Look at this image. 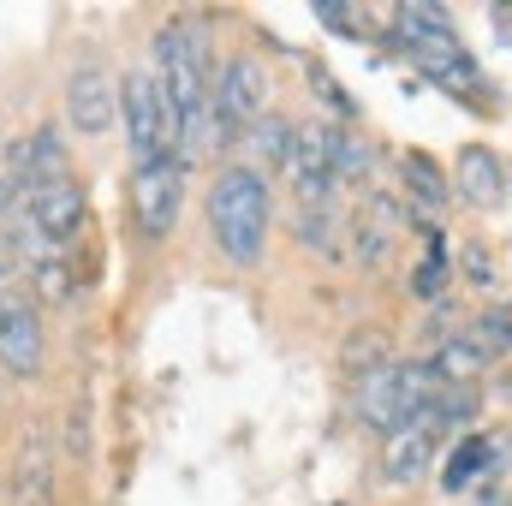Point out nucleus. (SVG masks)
Instances as JSON below:
<instances>
[{
	"label": "nucleus",
	"instance_id": "f257e3e1",
	"mask_svg": "<svg viewBox=\"0 0 512 506\" xmlns=\"http://www.w3.org/2000/svg\"><path fill=\"white\" fill-rule=\"evenodd\" d=\"M209 227H215V245L233 262L262 256V239H268V185H262V173L227 167L209 185Z\"/></svg>",
	"mask_w": 512,
	"mask_h": 506
},
{
	"label": "nucleus",
	"instance_id": "f03ea898",
	"mask_svg": "<svg viewBox=\"0 0 512 506\" xmlns=\"http://www.w3.org/2000/svg\"><path fill=\"white\" fill-rule=\"evenodd\" d=\"M393 18H399V42H405L411 66H417L423 78H435V84L453 90V96H477L483 72L465 60V48H459V36H453V24H447L441 6H399Z\"/></svg>",
	"mask_w": 512,
	"mask_h": 506
},
{
	"label": "nucleus",
	"instance_id": "7ed1b4c3",
	"mask_svg": "<svg viewBox=\"0 0 512 506\" xmlns=\"http://www.w3.org/2000/svg\"><path fill=\"white\" fill-rule=\"evenodd\" d=\"M179 203H185V167L173 155L137 167V179H131V215H137L143 239H167L179 227Z\"/></svg>",
	"mask_w": 512,
	"mask_h": 506
},
{
	"label": "nucleus",
	"instance_id": "20e7f679",
	"mask_svg": "<svg viewBox=\"0 0 512 506\" xmlns=\"http://www.w3.org/2000/svg\"><path fill=\"white\" fill-rule=\"evenodd\" d=\"M286 173H292V191H298L304 209H322V203H328V191H334V126H328V120L292 126Z\"/></svg>",
	"mask_w": 512,
	"mask_h": 506
},
{
	"label": "nucleus",
	"instance_id": "39448f33",
	"mask_svg": "<svg viewBox=\"0 0 512 506\" xmlns=\"http://www.w3.org/2000/svg\"><path fill=\"white\" fill-rule=\"evenodd\" d=\"M120 120H126V143L137 155V167L167 155V143H161V90H155L149 72H126L120 78Z\"/></svg>",
	"mask_w": 512,
	"mask_h": 506
},
{
	"label": "nucleus",
	"instance_id": "423d86ee",
	"mask_svg": "<svg viewBox=\"0 0 512 506\" xmlns=\"http://www.w3.org/2000/svg\"><path fill=\"white\" fill-rule=\"evenodd\" d=\"M114 114H120V84H114V72L108 66H78L72 78H66V120L78 137H102V131L114 126Z\"/></svg>",
	"mask_w": 512,
	"mask_h": 506
},
{
	"label": "nucleus",
	"instance_id": "0eeeda50",
	"mask_svg": "<svg viewBox=\"0 0 512 506\" xmlns=\"http://www.w3.org/2000/svg\"><path fill=\"white\" fill-rule=\"evenodd\" d=\"M24 197H30V221H36V233H42L48 245L78 239L84 221H90V197H84L78 179H48V185H36V191H24Z\"/></svg>",
	"mask_w": 512,
	"mask_h": 506
},
{
	"label": "nucleus",
	"instance_id": "6e6552de",
	"mask_svg": "<svg viewBox=\"0 0 512 506\" xmlns=\"http://www.w3.org/2000/svg\"><path fill=\"white\" fill-rule=\"evenodd\" d=\"M233 126L245 137V126H256L262 114H268V78H262V66H256L251 54H233L227 66H221V84H215V96H209Z\"/></svg>",
	"mask_w": 512,
	"mask_h": 506
},
{
	"label": "nucleus",
	"instance_id": "1a4fd4ad",
	"mask_svg": "<svg viewBox=\"0 0 512 506\" xmlns=\"http://www.w3.org/2000/svg\"><path fill=\"white\" fill-rule=\"evenodd\" d=\"M453 191L471 203V209H501L507 203V167L489 143H465L459 149V167H453Z\"/></svg>",
	"mask_w": 512,
	"mask_h": 506
},
{
	"label": "nucleus",
	"instance_id": "9d476101",
	"mask_svg": "<svg viewBox=\"0 0 512 506\" xmlns=\"http://www.w3.org/2000/svg\"><path fill=\"white\" fill-rule=\"evenodd\" d=\"M6 161H12V185H24V191H36V185H48V179H66V143H60L54 126L18 137V143L6 149Z\"/></svg>",
	"mask_w": 512,
	"mask_h": 506
},
{
	"label": "nucleus",
	"instance_id": "9b49d317",
	"mask_svg": "<svg viewBox=\"0 0 512 506\" xmlns=\"http://www.w3.org/2000/svg\"><path fill=\"white\" fill-rule=\"evenodd\" d=\"M0 370L6 376H36L42 370V322L30 304H12L0 316Z\"/></svg>",
	"mask_w": 512,
	"mask_h": 506
},
{
	"label": "nucleus",
	"instance_id": "f8f14e48",
	"mask_svg": "<svg viewBox=\"0 0 512 506\" xmlns=\"http://www.w3.org/2000/svg\"><path fill=\"white\" fill-rule=\"evenodd\" d=\"M12 506H54V453L42 435H24L18 441V459H12Z\"/></svg>",
	"mask_w": 512,
	"mask_h": 506
},
{
	"label": "nucleus",
	"instance_id": "ddd939ff",
	"mask_svg": "<svg viewBox=\"0 0 512 506\" xmlns=\"http://www.w3.org/2000/svg\"><path fill=\"white\" fill-rule=\"evenodd\" d=\"M495 459H501V441H495V435H465V441L447 453L441 489H447V495H465L477 477H489V471H495Z\"/></svg>",
	"mask_w": 512,
	"mask_h": 506
},
{
	"label": "nucleus",
	"instance_id": "4468645a",
	"mask_svg": "<svg viewBox=\"0 0 512 506\" xmlns=\"http://www.w3.org/2000/svg\"><path fill=\"white\" fill-rule=\"evenodd\" d=\"M358 423H364L370 435H382V441L399 429V387H393V364L358 381Z\"/></svg>",
	"mask_w": 512,
	"mask_h": 506
},
{
	"label": "nucleus",
	"instance_id": "2eb2a0df",
	"mask_svg": "<svg viewBox=\"0 0 512 506\" xmlns=\"http://www.w3.org/2000/svg\"><path fill=\"white\" fill-rule=\"evenodd\" d=\"M399 173H405V197H411L417 209H429V215H435V209H447V203H453V185H447V173H441L429 155H417V149H411V155L399 161Z\"/></svg>",
	"mask_w": 512,
	"mask_h": 506
},
{
	"label": "nucleus",
	"instance_id": "dca6fc26",
	"mask_svg": "<svg viewBox=\"0 0 512 506\" xmlns=\"http://www.w3.org/2000/svg\"><path fill=\"white\" fill-rule=\"evenodd\" d=\"M387 483H417L423 477V465H429V429H417V423H405V429H393L387 435Z\"/></svg>",
	"mask_w": 512,
	"mask_h": 506
},
{
	"label": "nucleus",
	"instance_id": "f3484780",
	"mask_svg": "<svg viewBox=\"0 0 512 506\" xmlns=\"http://www.w3.org/2000/svg\"><path fill=\"white\" fill-rule=\"evenodd\" d=\"M393 233H399V203L393 197H370L364 215H358V256L364 262H382L387 245H393Z\"/></svg>",
	"mask_w": 512,
	"mask_h": 506
},
{
	"label": "nucleus",
	"instance_id": "a211bd4d",
	"mask_svg": "<svg viewBox=\"0 0 512 506\" xmlns=\"http://www.w3.org/2000/svg\"><path fill=\"white\" fill-rule=\"evenodd\" d=\"M245 149H251L256 167H286V155H292V120L262 114L256 126H245ZM256 167H251V173H256Z\"/></svg>",
	"mask_w": 512,
	"mask_h": 506
},
{
	"label": "nucleus",
	"instance_id": "6ab92c4d",
	"mask_svg": "<svg viewBox=\"0 0 512 506\" xmlns=\"http://www.w3.org/2000/svg\"><path fill=\"white\" fill-rule=\"evenodd\" d=\"M393 364V346H387L382 328H358V334H346V346H340V370H352V376H376Z\"/></svg>",
	"mask_w": 512,
	"mask_h": 506
},
{
	"label": "nucleus",
	"instance_id": "aec40b11",
	"mask_svg": "<svg viewBox=\"0 0 512 506\" xmlns=\"http://www.w3.org/2000/svg\"><path fill=\"white\" fill-rule=\"evenodd\" d=\"M435 376H441V387H471V381L483 376V352L471 340H447L435 352Z\"/></svg>",
	"mask_w": 512,
	"mask_h": 506
},
{
	"label": "nucleus",
	"instance_id": "412c9836",
	"mask_svg": "<svg viewBox=\"0 0 512 506\" xmlns=\"http://www.w3.org/2000/svg\"><path fill=\"white\" fill-rule=\"evenodd\" d=\"M30 280H36V292H42V304H66L72 298V268H66V256H54V251H42L36 256V268H30Z\"/></svg>",
	"mask_w": 512,
	"mask_h": 506
},
{
	"label": "nucleus",
	"instance_id": "4be33fe9",
	"mask_svg": "<svg viewBox=\"0 0 512 506\" xmlns=\"http://www.w3.org/2000/svg\"><path fill=\"white\" fill-rule=\"evenodd\" d=\"M364 173H370V149H364L352 131H334V179L364 185Z\"/></svg>",
	"mask_w": 512,
	"mask_h": 506
},
{
	"label": "nucleus",
	"instance_id": "5701e85b",
	"mask_svg": "<svg viewBox=\"0 0 512 506\" xmlns=\"http://www.w3.org/2000/svg\"><path fill=\"white\" fill-rule=\"evenodd\" d=\"M477 352H512V310L501 304H489L483 316H477V340H471Z\"/></svg>",
	"mask_w": 512,
	"mask_h": 506
},
{
	"label": "nucleus",
	"instance_id": "b1692460",
	"mask_svg": "<svg viewBox=\"0 0 512 506\" xmlns=\"http://www.w3.org/2000/svg\"><path fill=\"white\" fill-rule=\"evenodd\" d=\"M459 268H465L471 286H495V262H489L483 245H459Z\"/></svg>",
	"mask_w": 512,
	"mask_h": 506
},
{
	"label": "nucleus",
	"instance_id": "393cba45",
	"mask_svg": "<svg viewBox=\"0 0 512 506\" xmlns=\"http://www.w3.org/2000/svg\"><path fill=\"white\" fill-rule=\"evenodd\" d=\"M316 24H322V30H334V36H346V42L364 30V18H358L352 6H316Z\"/></svg>",
	"mask_w": 512,
	"mask_h": 506
},
{
	"label": "nucleus",
	"instance_id": "a878e982",
	"mask_svg": "<svg viewBox=\"0 0 512 506\" xmlns=\"http://www.w3.org/2000/svg\"><path fill=\"white\" fill-rule=\"evenodd\" d=\"M334 221H328V209H304V221H298V239L304 245H316V251H328L334 245V233H328Z\"/></svg>",
	"mask_w": 512,
	"mask_h": 506
},
{
	"label": "nucleus",
	"instance_id": "bb28decb",
	"mask_svg": "<svg viewBox=\"0 0 512 506\" xmlns=\"http://www.w3.org/2000/svg\"><path fill=\"white\" fill-rule=\"evenodd\" d=\"M441 286H447V262H441V256H429V262L417 268V292H423V298H435Z\"/></svg>",
	"mask_w": 512,
	"mask_h": 506
},
{
	"label": "nucleus",
	"instance_id": "cd10ccee",
	"mask_svg": "<svg viewBox=\"0 0 512 506\" xmlns=\"http://www.w3.org/2000/svg\"><path fill=\"white\" fill-rule=\"evenodd\" d=\"M12 191H18V185H12V173H0V209L12 203Z\"/></svg>",
	"mask_w": 512,
	"mask_h": 506
}]
</instances>
